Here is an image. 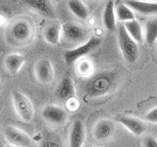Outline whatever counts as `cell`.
I'll return each instance as SVG.
<instances>
[{"instance_id":"6da1fadb","label":"cell","mask_w":157,"mask_h":147,"mask_svg":"<svg viewBox=\"0 0 157 147\" xmlns=\"http://www.w3.org/2000/svg\"><path fill=\"white\" fill-rule=\"evenodd\" d=\"M119 83V75L116 71L106 70L86 77L82 83L83 94L88 98H99L114 91Z\"/></svg>"},{"instance_id":"7a4b0ae2","label":"cell","mask_w":157,"mask_h":147,"mask_svg":"<svg viewBox=\"0 0 157 147\" xmlns=\"http://www.w3.org/2000/svg\"><path fill=\"white\" fill-rule=\"evenodd\" d=\"M118 44L125 60L129 64H135L140 57V48L137 43L128 34L123 24L118 28Z\"/></svg>"},{"instance_id":"3957f363","label":"cell","mask_w":157,"mask_h":147,"mask_svg":"<svg viewBox=\"0 0 157 147\" xmlns=\"http://www.w3.org/2000/svg\"><path fill=\"white\" fill-rule=\"evenodd\" d=\"M11 98L14 109L20 119L27 123L32 122L34 117V107L31 99L19 90H14Z\"/></svg>"},{"instance_id":"277c9868","label":"cell","mask_w":157,"mask_h":147,"mask_svg":"<svg viewBox=\"0 0 157 147\" xmlns=\"http://www.w3.org/2000/svg\"><path fill=\"white\" fill-rule=\"evenodd\" d=\"M101 39L97 37H90L86 42H85L82 45H78L75 48L68 49L64 51V61L67 65H73L76 62H78L80 59L85 58L90 52H92L94 49H96L100 45Z\"/></svg>"},{"instance_id":"5b68a950","label":"cell","mask_w":157,"mask_h":147,"mask_svg":"<svg viewBox=\"0 0 157 147\" xmlns=\"http://www.w3.org/2000/svg\"><path fill=\"white\" fill-rule=\"evenodd\" d=\"M3 136L10 145L15 147H29L33 139L27 132L14 126H7L3 130Z\"/></svg>"},{"instance_id":"8992f818","label":"cell","mask_w":157,"mask_h":147,"mask_svg":"<svg viewBox=\"0 0 157 147\" xmlns=\"http://www.w3.org/2000/svg\"><path fill=\"white\" fill-rule=\"evenodd\" d=\"M62 36L67 42L76 44L77 46L82 45L90 39L85 28L73 23L62 24Z\"/></svg>"},{"instance_id":"52a82bcc","label":"cell","mask_w":157,"mask_h":147,"mask_svg":"<svg viewBox=\"0 0 157 147\" xmlns=\"http://www.w3.org/2000/svg\"><path fill=\"white\" fill-rule=\"evenodd\" d=\"M33 72L36 78L42 85H49L54 81L55 72L51 61L47 58L38 59L34 65Z\"/></svg>"},{"instance_id":"ba28073f","label":"cell","mask_w":157,"mask_h":147,"mask_svg":"<svg viewBox=\"0 0 157 147\" xmlns=\"http://www.w3.org/2000/svg\"><path fill=\"white\" fill-rule=\"evenodd\" d=\"M41 116L49 124L61 126L68 120V113L64 108L57 105H46L42 109Z\"/></svg>"},{"instance_id":"9c48e42d","label":"cell","mask_w":157,"mask_h":147,"mask_svg":"<svg viewBox=\"0 0 157 147\" xmlns=\"http://www.w3.org/2000/svg\"><path fill=\"white\" fill-rule=\"evenodd\" d=\"M115 124L109 119H101L93 126V137L100 142H106L110 140L115 134Z\"/></svg>"},{"instance_id":"30bf717a","label":"cell","mask_w":157,"mask_h":147,"mask_svg":"<svg viewBox=\"0 0 157 147\" xmlns=\"http://www.w3.org/2000/svg\"><path fill=\"white\" fill-rule=\"evenodd\" d=\"M11 37L16 42L25 43L29 41L33 36V27L29 22L20 20L13 24L10 29Z\"/></svg>"},{"instance_id":"8fae6325","label":"cell","mask_w":157,"mask_h":147,"mask_svg":"<svg viewBox=\"0 0 157 147\" xmlns=\"http://www.w3.org/2000/svg\"><path fill=\"white\" fill-rule=\"evenodd\" d=\"M116 122L121 124L123 126H125L131 134L136 136L142 135L146 130V126L144 124V122L136 117L127 116V115H118L116 117Z\"/></svg>"},{"instance_id":"7c38bea8","label":"cell","mask_w":157,"mask_h":147,"mask_svg":"<svg viewBox=\"0 0 157 147\" xmlns=\"http://www.w3.org/2000/svg\"><path fill=\"white\" fill-rule=\"evenodd\" d=\"M55 96L63 101H71L76 96V87L70 77H65L59 81L55 88Z\"/></svg>"},{"instance_id":"4fadbf2b","label":"cell","mask_w":157,"mask_h":147,"mask_svg":"<svg viewBox=\"0 0 157 147\" xmlns=\"http://www.w3.org/2000/svg\"><path fill=\"white\" fill-rule=\"evenodd\" d=\"M86 140V127L81 120L73 123L69 132V147H82Z\"/></svg>"},{"instance_id":"5bb4252c","label":"cell","mask_w":157,"mask_h":147,"mask_svg":"<svg viewBox=\"0 0 157 147\" xmlns=\"http://www.w3.org/2000/svg\"><path fill=\"white\" fill-rule=\"evenodd\" d=\"M125 4L132 11L141 15L157 14V2H149L145 0H127Z\"/></svg>"},{"instance_id":"9a60e30c","label":"cell","mask_w":157,"mask_h":147,"mask_svg":"<svg viewBox=\"0 0 157 147\" xmlns=\"http://www.w3.org/2000/svg\"><path fill=\"white\" fill-rule=\"evenodd\" d=\"M23 2L42 16L54 17V10L49 0H23Z\"/></svg>"},{"instance_id":"2e32d148","label":"cell","mask_w":157,"mask_h":147,"mask_svg":"<svg viewBox=\"0 0 157 147\" xmlns=\"http://www.w3.org/2000/svg\"><path fill=\"white\" fill-rule=\"evenodd\" d=\"M115 4L113 0H108L102 15V22L108 32H114L116 28Z\"/></svg>"},{"instance_id":"e0dca14e","label":"cell","mask_w":157,"mask_h":147,"mask_svg":"<svg viewBox=\"0 0 157 147\" xmlns=\"http://www.w3.org/2000/svg\"><path fill=\"white\" fill-rule=\"evenodd\" d=\"M25 61H26V59L22 54L11 53L5 58V67H6V70L10 74L16 75L21 71V69L25 64Z\"/></svg>"},{"instance_id":"ac0fdd59","label":"cell","mask_w":157,"mask_h":147,"mask_svg":"<svg viewBox=\"0 0 157 147\" xmlns=\"http://www.w3.org/2000/svg\"><path fill=\"white\" fill-rule=\"evenodd\" d=\"M45 41L51 45H57L60 43L62 36V26L59 24H53L45 28L43 32Z\"/></svg>"},{"instance_id":"d6986e66","label":"cell","mask_w":157,"mask_h":147,"mask_svg":"<svg viewBox=\"0 0 157 147\" xmlns=\"http://www.w3.org/2000/svg\"><path fill=\"white\" fill-rule=\"evenodd\" d=\"M123 26L126 28L128 34H129L136 43H141L144 40V29H142L140 24L137 21L132 20V21L126 22L123 24Z\"/></svg>"},{"instance_id":"ffe728a7","label":"cell","mask_w":157,"mask_h":147,"mask_svg":"<svg viewBox=\"0 0 157 147\" xmlns=\"http://www.w3.org/2000/svg\"><path fill=\"white\" fill-rule=\"evenodd\" d=\"M39 147H63L60 135L53 130H45L40 138Z\"/></svg>"},{"instance_id":"44dd1931","label":"cell","mask_w":157,"mask_h":147,"mask_svg":"<svg viewBox=\"0 0 157 147\" xmlns=\"http://www.w3.org/2000/svg\"><path fill=\"white\" fill-rule=\"evenodd\" d=\"M144 41L152 46L157 41V18L149 19L144 28Z\"/></svg>"},{"instance_id":"7402d4cb","label":"cell","mask_w":157,"mask_h":147,"mask_svg":"<svg viewBox=\"0 0 157 147\" xmlns=\"http://www.w3.org/2000/svg\"><path fill=\"white\" fill-rule=\"evenodd\" d=\"M115 15L116 20L118 22L126 23L129 21L136 20V16L134 14V11L127 6L125 3H119L115 7Z\"/></svg>"},{"instance_id":"603a6c76","label":"cell","mask_w":157,"mask_h":147,"mask_svg":"<svg viewBox=\"0 0 157 147\" xmlns=\"http://www.w3.org/2000/svg\"><path fill=\"white\" fill-rule=\"evenodd\" d=\"M68 7L75 16L81 20H86L88 17V9L81 0H69Z\"/></svg>"},{"instance_id":"cb8c5ba5","label":"cell","mask_w":157,"mask_h":147,"mask_svg":"<svg viewBox=\"0 0 157 147\" xmlns=\"http://www.w3.org/2000/svg\"><path fill=\"white\" fill-rule=\"evenodd\" d=\"M93 63L87 58H82L77 62V73L82 77H88L93 74Z\"/></svg>"},{"instance_id":"d4e9b609","label":"cell","mask_w":157,"mask_h":147,"mask_svg":"<svg viewBox=\"0 0 157 147\" xmlns=\"http://www.w3.org/2000/svg\"><path fill=\"white\" fill-rule=\"evenodd\" d=\"M144 119L147 123H149V124L157 125V107L152 108L148 112H146Z\"/></svg>"},{"instance_id":"484cf974","label":"cell","mask_w":157,"mask_h":147,"mask_svg":"<svg viewBox=\"0 0 157 147\" xmlns=\"http://www.w3.org/2000/svg\"><path fill=\"white\" fill-rule=\"evenodd\" d=\"M144 147H157V138L153 135H146L142 140Z\"/></svg>"},{"instance_id":"4316f807","label":"cell","mask_w":157,"mask_h":147,"mask_svg":"<svg viewBox=\"0 0 157 147\" xmlns=\"http://www.w3.org/2000/svg\"><path fill=\"white\" fill-rule=\"evenodd\" d=\"M145 1H149V2H157V0H145Z\"/></svg>"},{"instance_id":"83f0119b","label":"cell","mask_w":157,"mask_h":147,"mask_svg":"<svg viewBox=\"0 0 157 147\" xmlns=\"http://www.w3.org/2000/svg\"><path fill=\"white\" fill-rule=\"evenodd\" d=\"M1 86H2V83H1V81H0V90H1Z\"/></svg>"},{"instance_id":"f1b7e54d","label":"cell","mask_w":157,"mask_h":147,"mask_svg":"<svg viewBox=\"0 0 157 147\" xmlns=\"http://www.w3.org/2000/svg\"><path fill=\"white\" fill-rule=\"evenodd\" d=\"M86 147H97V146H93V145H88V146H86Z\"/></svg>"},{"instance_id":"f546056e","label":"cell","mask_w":157,"mask_h":147,"mask_svg":"<svg viewBox=\"0 0 157 147\" xmlns=\"http://www.w3.org/2000/svg\"><path fill=\"white\" fill-rule=\"evenodd\" d=\"M57 1H60V0H57Z\"/></svg>"}]
</instances>
